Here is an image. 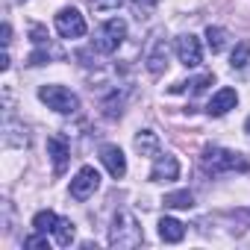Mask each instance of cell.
Masks as SVG:
<instances>
[{
	"label": "cell",
	"instance_id": "cell-10",
	"mask_svg": "<svg viewBox=\"0 0 250 250\" xmlns=\"http://www.w3.org/2000/svg\"><path fill=\"white\" fill-rule=\"evenodd\" d=\"M235 103H238L235 88H221V91H215V94H212V100H209L206 112H209L212 118H221V115H227L229 109H235Z\"/></svg>",
	"mask_w": 250,
	"mask_h": 250
},
{
	"label": "cell",
	"instance_id": "cell-21",
	"mask_svg": "<svg viewBox=\"0 0 250 250\" xmlns=\"http://www.w3.org/2000/svg\"><path fill=\"white\" fill-rule=\"evenodd\" d=\"M121 3H124V0H88V6L94 12H115Z\"/></svg>",
	"mask_w": 250,
	"mask_h": 250
},
{
	"label": "cell",
	"instance_id": "cell-5",
	"mask_svg": "<svg viewBox=\"0 0 250 250\" xmlns=\"http://www.w3.org/2000/svg\"><path fill=\"white\" fill-rule=\"evenodd\" d=\"M56 30L62 39H80V36H85V18L74 6H65L56 12Z\"/></svg>",
	"mask_w": 250,
	"mask_h": 250
},
{
	"label": "cell",
	"instance_id": "cell-22",
	"mask_svg": "<svg viewBox=\"0 0 250 250\" xmlns=\"http://www.w3.org/2000/svg\"><path fill=\"white\" fill-rule=\"evenodd\" d=\"M24 247H47V238H44V232H39V235H30V238L24 241Z\"/></svg>",
	"mask_w": 250,
	"mask_h": 250
},
{
	"label": "cell",
	"instance_id": "cell-15",
	"mask_svg": "<svg viewBox=\"0 0 250 250\" xmlns=\"http://www.w3.org/2000/svg\"><path fill=\"white\" fill-rule=\"evenodd\" d=\"M136 150H139L142 156H156V153H159V136H156L153 130H142V133L136 136Z\"/></svg>",
	"mask_w": 250,
	"mask_h": 250
},
{
	"label": "cell",
	"instance_id": "cell-27",
	"mask_svg": "<svg viewBox=\"0 0 250 250\" xmlns=\"http://www.w3.org/2000/svg\"><path fill=\"white\" fill-rule=\"evenodd\" d=\"M244 130H247V133H250V118H247V124H244Z\"/></svg>",
	"mask_w": 250,
	"mask_h": 250
},
{
	"label": "cell",
	"instance_id": "cell-26",
	"mask_svg": "<svg viewBox=\"0 0 250 250\" xmlns=\"http://www.w3.org/2000/svg\"><path fill=\"white\" fill-rule=\"evenodd\" d=\"M133 3H136V6H145V9H147V6H153V3H156V0H133Z\"/></svg>",
	"mask_w": 250,
	"mask_h": 250
},
{
	"label": "cell",
	"instance_id": "cell-9",
	"mask_svg": "<svg viewBox=\"0 0 250 250\" xmlns=\"http://www.w3.org/2000/svg\"><path fill=\"white\" fill-rule=\"evenodd\" d=\"M100 162L106 165V171H109L115 180H121L124 174H127V156H124V150L115 147V145H103V147H100Z\"/></svg>",
	"mask_w": 250,
	"mask_h": 250
},
{
	"label": "cell",
	"instance_id": "cell-11",
	"mask_svg": "<svg viewBox=\"0 0 250 250\" xmlns=\"http://www.w3.org/2000/svg\"><path fill=\"white\" fill-rule=\"evenodd\" d=\"M47 156L53 159V171H56V174H62V171H65V165H68V156H71L68 142H65L62 136H50V139H47Z\"/></svg>",
	"mask_w": 250,
	"mask_h": 250
},
{
	"label": "cell",
	"instance_id": "cell-18",
	"mask_svg": "<svg viewBox=\"0 0 250 250\" xmlns=\"http://www.w3.org/2000/svg\"><path fill=\"white\" fill-rule=\"evenodd\" d=\"M165 206H171V209H191L194 206V194L186 188V191H171V194H165Z\"/></svg>",
	"mask_w": 250,
	"mask_h": 250
},
{
	"label": "cell",
	"instance_id": "cell-6",
	"mask_svg": "<svg viewBox=\"0 0 250 250\" xmlns=\"http://www.w3.org/2000/svg\"><path fill=\"white\" fill-rule=\"evenodd\" d=\"M97 186H100V174H97L91 165H85V168H80L77 177L71 180V197L85 200V197H91V194L97 191Z\"/></svg>",
	"mask_w": 250,
	"mask_h": 250
},
{
	"label": "cell",
	"instance_id": "cell-7",
	"mask_svg": "<svg viewBox=\"0 0 250 250\" xmlns=\"http://www.w3.org/2000/svg\"><path fill=\"white\" fill-rule=\"evenodd\" d=\"M180 177V162L171 153H156L153 156V168H150V180L153 183H171Z\"/></svg>",
	"mask_w": 250,
	"mask_h": 250
},
{
	"label": "cell",
	"instance_id": "cell-4",
	"mask_svg": "<svg viewBox=\"0 0 250 250\" xmlns=\"http://www.w3.org/2000/svg\"><path fill=\"white\" fill-rule=\"evenodd\" d=\"M124 39H127V24H124L121 18H112V21H106V24L97 30V36H94V50H97V53H115Z\"/></svg>",
	"mask_w": 250,
	"mask_h": 250
},
{
	"label": "cell",
	"instance_id": "cell-14",
	"mask_svg": "<svg viewBox=\"0 0 250 250\" xmlns=\"http://www.w3.org/2000/svg\"><path fill=\"white\" fill-rule=\"evenodd\" d=\"M212 83H215L212 74H200V77H194V80H186V83L171 85V91H174V94H183V91H188V94H200V91H206V85H212Z\"/></svg>",
	"mask_w": 250,
	"mask_h": 250
},
{
	"label": "cell",
	"instance_id": "cell-3",
	"mask_svg": "<svg viewBox=\"0 0 250 250\" xmlns=\"http://www.w3.org/2000/svg\"><path fill=\"white\" fill-rule=\"evenodd\" d=\"M39 97H42V103H47V109H53L59 115H74L80 109V97L65 85H42Z\"/></svg>",
	"mask_w": 250,
	"mask_h": 250
},
{
	"label": "cell",
	"instance_id": "cell-25",
	"mask_svg": "<svg viewBox=\"0 0 250 250\" xmlns=\"http://www.w3.org/2000/svg\"><path fill=\"white\" fill-rule=\"evenodd\" d=\"M9 42H12V27L3 24V44H9Z\"/></svg>",
	"mask_w": 250,
	"mask_h": 250
},
{
	"label": "cell",
	"instance_id": "cell-8",
	"mask_svg": "<svg viewBox=\"0 0 250 250\" xmlns=\"http://www.w3.org/2000/svg\"><path fill=\"white\" fill-rule=\"evenodd\" d=\"M177 59L186 65V68H197L200 59H203V50H200V42L194 36H180L177 39Z\"/></svg>",
	"mask_w": 250,
	"mask_h": 250
},
{
	"label": "cell",
	"instance_id": "cell-13",
	"mask_svg": "<svg viewBox=\"0 0 250 250\" xmlns=\"http://www.w3.org/2000/svg\"><path fill=\"white\" fill-rule=\"evenodd\" d=\"M159 235H162V241L177 244V241L186 238V227H183L177 218H162V221H159Z\"/></svg>",
	"mask_w": 250,
	"mask_h": 250
},
{
	"label": "cell",
	"instance_id": "cell-2",
	"mask_svg": "<svg viewBox=\"0 0 250 250\" xmlns=\"http://www.w3.org/2000/svg\"><path fill=\"white\" fill-rule=\"evenodd\" d=\"M200 165L206 174H227V171H247V159L241 153H232V150H224V147H206L200 153Z\"/></svg>",
	"mask_w": 250,
	"mask_h": 250
},
{
	"label": "cell",
	"instance_id": "cell-16",
	"mask_svg": "<svg viewBox=\"0 0 250 250\" xmlns=\"http://www.w3.org/2000/svg\"><path fill=\"white\" fill-rule=\"evenodd\" d=\"M53 235H56V244H59V247H71V241H74V235H77V227H74V221H68V218H59V221H56V229H53Z\"/></svg>",
	"mask_w": 250,
	"mask_h": 250
},
{
	"label": "cell",
	"instance_id": "cell-12",
	"mask_svg": "<svg viewBox=\"0 0 250 250\" xmlns=\"http://www.w3.org/2000/svg\"><path fill=\"white\" fill-rule=\"evenodd\" d=\"M145 62H147V71H150V74H162V71L168 68V44H165L162 39H156Z\"/></svg>",
	"mask_w": 250,
	"mask_h": 250
},
{
	"label": "cell",
	"instance_id": "cell-19",
	"mask_svg": "<svg viewBox=\"0 0 250 250\" xmlns=\"http://www.w3.org/2000/svg\"><path fill=\"white\" fill-rule=\"evenodd\" d=\"M56 212H50V209H42V212H36V218H33V227H36V232H53L56 229Z\"/></svg>",
	"mask_w": 250,
	"mask_h": 250
},
{
	"label": "cell",
	"instance_id": "cell-17",
	"mask_svg": "<svg viewBox=\"0 0 250 250\" xmlns=\"http://www.w3.org/2000/svg\"><path fill=\"white\" fill-rule=\"evenodd\" d=\"M227 30L224 27H206V44H209V50L212 53H221L224 47H227Z\"/></svg>",
	"mask_w": 250,
	"mask_h": 250
},
{
	"label": "cell",
	"instance_id": "cell-23",
	"mask_svg": "<svg viewBox=\"0 0 250 250\" xmlns=\"http://www.w3.org/2000/svg\"><path fill=\"white\" fill-rule=\"evenodd\" d=\"M50 59V50H36L33 56H30V65H44Z\"/></svg>",
	"mask_w": 250,
	"mask_h": 250
},
{
	"label": "cell",
	"instance_id": "cell-1",
	"mask_svg": "<svg viewBox=\"0 0 250 250\" xmlns=\"http://www.w3.org/2000/svg\"><path fill=\"white\" fill-rule=\"evenodd\" d=\"M142 241H145V232H142L139 221L130 212H118L109 227V244L118 250H130V247H139Z\"/></svg>",
	"mask_w": 250,
	"mask_h": 250
},
{
	"label": "cell",
	"instance_id": "cell-20",
	"mask_svg": "<svg viewBox=\"0 0 250 250\" xmlns=\"http://www.w3.org/2000/svg\"><path fill=\"white\" fill-rule=\"evenodd\" d=\"M247 62H250V44L241 42V44H235V50H232V56H229V65L238 71V68H244Z\"/></svg>",
	"mask_w": 250,
	"mask_h": 250
},
{
	"label": "cell",
	"instance_id": "cell-24",
	"mask_svg": "<svg viewBox=\"0 0 250 250\" xmlns=\"http://www.w3.org/2000/svg\"><path fill=\"white\" fill-rule=\"evenodd\" d=\"M33 42H36V44H47V33H44V27H33Z\"/></svg>",
	"mask_w": 250,
	"mask_h": 250
}]
</instances>
